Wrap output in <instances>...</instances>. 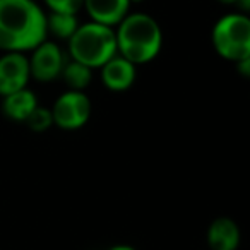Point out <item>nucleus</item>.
Wrapping results in <instances>:
<instances>
[{
	"instance_id": "nucleus-1",
	"label": "nucleus",
	"mask_w": 250,
	"mask_h": 250,
	"mask_svg": "<svg viewBox=\"0 0 250 250\" xmlns=\"http://www.w3.org/2000/svg\"><path fill=\"white\" fill-rule=\"evenodd\" d=\"M46 38V14L35 0H0V52H31Z\"/></svg>"
},
{
	"instance_id": "nucleus-19",
	"label": "nucleus",
	"mask_w": 250,
	"mask_h": 250,
	"mask_svg": "<svg viewBox=\"0 0 250 250\" xmlns=\"http://www.w3.org/2000/svg\"><path fill=\"white\" fill-rule=\"evenodd\" d=\"M137 2H144V0H130V4H137Z\"/></svg>"
},
{
	"instance_id": "nucleus-2",
	"label": "nucleus",
	"mask_w": 250,
	"mask_h": 250,
	"mask_svg": "<svg viewBox=\"0 0 250 250\" xmlns=\"http://www.w3.org/2000/svg\"><path fill=\"white\" fill-rule=\"evenodd\" d=\"M113 29L117 53L134 65L149 63L160 55L163 46V31L153 16L144 12H129Z\"/></svg>"
},
{
	"instance_id": "nucleus-7",
	"label": "nucleus",
	"mask_w": 250,
	"mask_h": 250,
	"mask_svg": "<svg viewBox=\"0 0 250 250\" xmlns=\"http://www.w3.org/2000/svg\"><path fill=\"white\" fill-rule=\"evenodd\" d=\"M31 81L28 55L21 52H4L0 55V96L28 87Z\"/></svg>"
},
{
	"instance_id": "nucleus-6",
	"label": "nucleus",
	"mask_w": 250,
	"mask_h": 250,
	"mask_svg": "<svg viewBox=\"0 0 250 250\" xmlns=\"http://www.w3.org/2000/svg\"><path fill=\"white\" fill-rule=\"evenodd\" d=\"M28 62L31 79L38 81V83H53L62 74L63 65L67 62V55L59 46V43L46 38L31 50Z\"/></svg>"
},
{
	"instance_id": "nucleus-13",
	"label": "nucleus",
	"mask_w": 250,
	"mask_h": 250,
	"mask_svg": "<svg viewBox=\"0 0 250 250\" xmlns=\"http://www.w3.org/2000/svg\"><path fill=\"white\" fill-rule=\"evenodd\" d=\"M79 21L77 14H63V12H50L46 14V35H52L57 40H67L76 33Z\"/></svg>"
},
{
	"instance_id": "nucleus-15",
	"label": "nucleus",
	"mask_w": 250,
	"mask_h": 250,
	"mask_svg": "<svg viewBox=\"0 0 250 250\" xmlns=\"http://www.w3.org/2000/svg\"><path fill=\"white\" fill-rule=\"evenodd\" d=\"M50 12H63V14H77L83 9L84 0H43Z\"/></svg>"
},
{
	"instance_id": "nucleus-3",
	"label": "nucleus",
	"mask_w": 250,
	"mask_h": 250,
	"mask_svg": "<svg viewBox=\"0 0 250 250\" xmlns=\"http://www.w3.org/2000/svg\"><path fill=\"white\" fill-rule=\"evenodd\" d=\"M67 52L76 62L89 69H100L104 62L117 55L115 29L100 22L87 21L79 24L72 36L67 40Z\"/></svg>"
},
{
	"instance_id": "nucleus-4",
	"label": "nucleus",
	"mask_w": 250,
	"mask_h": 250,
	"mask_svg": "<svg viewBox=\"0 0 250 250\" xmlns=\"http://www.w3.org/2000/svg\"><path fill=\"white\" fill-rule=\"evenodd\" d=\"M216 53L228 62L250 57V19L243 12H231L216 21L211 31Z\"/></svg>"
},
{
	"instance_id": "nucleus-8",
	"label": "nucleus",
	"mask_w": 250,
	"mask_h": 250,
	"mask_svg": "<svg viewBox=\"0 0 250 250\" xmlns=\"http://www.w3.org/2000/svg\"><path fill=\"white\" fill-rule=\"evenodd\" d=\"M101 83L111 93H125L134 86L137 79V65L124 59L122 55H113L108 62L100 67Z\"/></svg>"
},
{
	"instance_id": "nucleus-10",
	"label": "nucleus",
	"mask_w": 250,
	"mask_h": 250,
	"mask_svg": "<svg viewBox=\"0 0 250 250\" xmlns=\"http://www.w3.org/2000/svg\"><path fill=\"white\" fill-rule=\"evenodd\" d=\"M83 9H86L91 21L115 28L130 11V0H84Z\"/></svg>"
},
{
	"instance_id": "nucleus-17",
	"label": "nucleus",
	"mask_w": 250,
	"mask_h": 250,
	"mask_svg": "<svg viewBox=\"0 0 250 250\" xmlns=\"http://www.w3.org/2000/svg\"><path fill=\"white\" fill-rule=\"evenodd\" d=\"M106 250H137V249H134L132 245H125V243H120V245H113V247H110V249H106Z\"/></svg>"
},
{
	"instance_id": "nucleus-5",
	"label": "nucleus",
	"mask_w": 250,
	"mask_h": 250,
	"mask_svg": "<svg viewBox=\"0 0 250 250\" xmlns=\"http://www.w3.org/2000/svg\"><path fill=\"white\" fill-rule=\"evenodd\" d=\"M53 127L62 130H79L89 122L93 104L86 91L67 89L57 96L52 108Z\"/></svg>"
},
{
	"instance_id": "nucleus-11",
	"label": "nucleus",
	"mask_w": 250,
	"mask_h": 250,
	"mask_svg": "<svg viewBox=\"0 0 250 250\" xmlns=\"http://www.w3.org/2000/svg\"><path fill=\"white\" fill-rule=\"evenodd\" d=\"M36 106H38V98L35 91H31L29 87H22V89L2 96V111L12 122L24 124Z\"/></svg>"
},
{
	"instance_id": "nucleus-12",
	"label": "nucleus",
	"mask_w": 250,
	"mask_h": 250,
	"mask_svg": "<svg viewBox=\"0 0 250 250\" xmlns=\"http://www.w3.org/2000/svg\"><path fill=\"white\" fill-rule=\"evenodd\" d=\"M60 79L65 83L67 89L86 91L89 87L91 81H93V69L72 59H67L62 74H60Z\"/></svg>"
},
{
	"instance_id": "nucleus-14",
	"label": "nucleus",
	"mask_w": 250,
	"mask_h": 250,
	"mask_svg": "<svg viewBox=\"0 0 250 250\" xmlns=\"http://www.w3.org/2000/svg\"><path fill=\"white\" fill-rule=\"evenodd\" d=\"M24 124L29 127V130H33V132H36V134L46 132V130H50L53 127L52 111H50V108H43L38 104V106L31 111V115H29Z\"/></svg>"
},
{
	"instance_id": "nucleus-9",
	"label": "nucleus",
	"mask_w": 250,
	"mask_h": 250,
	"mask_svg": "<svg viewBox=\"0 0 250 250\" xmlns=\"http://www.w3.org/2000/svg\"><path fill=\"white\" fill-rule=\"evenodd\" d=\"M206 242L211 250H238L242 242L238 223L228 216L212 219L206 231Z\"/></svg>"
},
{
	"instance_id": "nucleus-18",
	"label": "nucleus",
	"mask_w": 250,
	"mask_h": 250,
	"mask_svg": "<svg viewBox=\"0 0 250 250\" xmlns=\"http://www.w3.org/2000/svg\"><path fill=\"white\" fill-rule=\"evenodd\" d=\"M218 2L223 5H236L238 4V0H218Z\"/></svg>"
},
{
	"instance_id": "nucleus-16",
	"label": "nucleus",
	"mask_w": 250,
	"mask_h": 250,
	"mask_svg": "<svg viewBox=\"0 0 250 250\" xmlns=\"http://www.w3.org/2000/svg\"><path fill=\"white\" fill-rule=\"evenodd\" d=\"M236 63V70H238V74L242 77H250V57H247V59H242L238 60Z\"/></svg>"
}]
</instances>
